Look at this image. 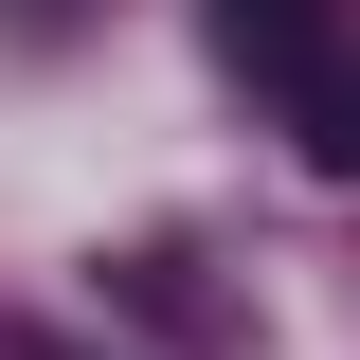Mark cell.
Instances as JSON below:
<instances>
[{
  "instance_id": "1",
  "label": "cell",
  "mask_w": 360,
  "mask_h": 360,
  "mask_svg": "<svg viewBox=\"0 0 360 360\" xmlns=\"http://www.w3.org/2000/svg\"><path fill=\"white\" fill-rule=\"evenodd\" d=\"M198 37H217V72H234V90H270V108H288V90L360 37V0H198Z\"/></svg>"
},
{
  "instance_id": "2",
  "label": "cell",
  "mask_w": 360,
  "mask_h": 360,
  "mask_svg": "<svg viewBox=\"0 0 360 360\" xmlns=\"http://www.w3.org/2000/svg\"><path fill=\"white\" fill-rule=\"evenodd\" d=\"M288 144H307V162H324V180H360V37H342V54H324V72H307V90H288Z\"/></svg>"
},
{
  "instance_id": "3",
  "label": "cell",
  "mask_w": 360,
  "mask_h": 360,
  "mask_svg": "<svg viewBox=\"0 0 360 360\" xmlns=\"http://www.w3.org/2000/svg\"><path fill=\"white\" fill-rule=\"evenodd\" d=\"M0 18H18V37H72V18H90V0H0Z\"/></svg>"
}]
</instances>
